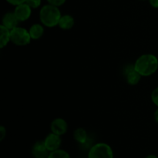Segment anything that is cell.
I'll use <instances>...</instances> for the list:
<instances>
[{
	"instance_id": "obj_1",
	"label": "cell",
	"mask_w": 158,
	"mask_h": 158,
	"mask_svg": "<svg viewBox=\"0 0 158 158\" xmlns=\"http://www.w3.org/2000/svg\"><path fill=\"white\" fill-rule=\"evenodd\" d=\"M134 66L142 77H150L157 71L158 58L154 54H143L136 60Z\"/></svg>"
},
{
	"instance_id": "obj_2",
	"label": "cell",
	"mask_w": 158,
	"mask_h": 158,
	"mask_svg": "<svg viewBox=\"0 0 158 158\" xmlns=\"http://www.w3.org/2000/svg\"><path fill=\"white\" fill-rule=\"evenodd\" d=\"M40 23L48 28H53L58 26L59 21L62 16L60 7L46 4L42 6L39 13Z\"/></svg>"
},
{
	"instance_id": "obj_3",
	"label": "cell",
	"mask_w": 158,
	"mask_h": 158,
	"mask_svg": "<svg viewBox=\"0 0 158 158\" xmlns=\"http://www.w3.org/2000/svg\"><path fill=\"white\" fill-rule=\"evenodd\" d=\"M114 151L108 143L100 142L93 145L88 151L87 158H114Z\"/></svg>"
},
{
	"instance_id": "obj_4",
	"label": "cell",
	"mask_w": 158,
	"mask_h": 158,
	"mask_svg": "<svg viewBox=\"0 0 158 158\" xmlns=\"http://www.w3.org/2000/svg\"><path fill=\"white\" fill-rule=\"evenodd\" d=\"M32 38L29 29L16 26L11 30V43L18 46H26L31 43Z\"/></svg>"
},
{
	"instance_id": "obj_5",
	"label": "cell",
	"mask_w": 158,
	"mask_h": 158,
	"mask_svg": "<svg viewBox=\"0 0 158 158\" xmlns=\"http://www.w3.org/2000/svg\"><path fill=\"white\" fill-rule=\"evenodd\" d=\"M46 148L49 152L56 151L60 149L62 145V138L61 136L57 135L54 133L50 132L46 136L43 140Z\"/></svg>"
},
{
	"instance_id": "obj_6",
	"label": "cell",
	"mask_w": 158,
	"mask_h": 158,
	"mask_svg": "<svg viewBox=\"0 0 158 158\" xmlns=\"http://www.w3.org/2000/svg\"><path fill=\"white\" fill-rule=\"evenodd\" d=\"M51 132L60 136H63L68 131V123L66 120L61 117H57L52 120L50 123Z\"/></svg>"
},
{
	"instance_id": "obj_7",
	"label": "cell",
	"mask_w": 158,
	"mask_h": 158,
	"mask_svg": "<svg viewBox=\"0 0 158 158\" xmlns=\"http://www.w3.org/2000/svg\"><path fill=\"white\" fill-rule=\"evenodd\" d=\"M13 12L19 21L25 22L27 21L32 15V9L25 2L15 6V9H14Z\"/></svg>"
},
{
	"instance_id": "obj_8",
	"label": "cell",
	"mask_w": 158,
	"mask_h": 158,
	"mask_svg": "<svg viewBox=\"0 0 158 158\" xmlns=\"http://www.w3.org/2000/svg\"><path fill=\"white\" fill-rule=\"evenodd\" d=\"M49 153L43 140L35 141L31 148V154L34 158H48Z\"/></svg>"
},
{
	"instance_id": "obj_9",
	"label": "cell",
	"mask_w": 158,
	"mask_h": 158,
	"mask_svg": "<svg viewBox=\"0 0 158 158\" xmlns=\"http://www.w3.org/2000/svg\"><path fill=\"white\" fill-rule=\"evenodd\" d=\"M126 73V80L127 83L131 86H135L140 83L142 78V76L134 69V65L129 66L125 71Z\"/></svg>"
},
{
	"instance_id": "obj_10",
	"label": "cell",
	"mask_w": 158,
	"mask_h": 158,
	"mask_svg": "<svg viewBox=\"0 0 158 158\" xmlns=\"http://www.w3.org/2000/svg\"><path fill=\"white\" fill-rule=\"evenodd\" d=\"M19 23V21L18 20L17 17L15 16L14 12H6L3 15L2 19V25L10 29V30L18 26Z\"/></svg>"
},
{
	"instance_id": "obj_11",
	"label": "cell",
	"mask_w": 158,
	"mask_h": 158,
	"mask_svg": "<svg viewBox=\"0 0 158 158\" xmlns=\"http://www.w3.org/2000/svg\"><path fill=\"white\" fill-rule=\"evenodd\" d=\"M29 34L33 40H38L43 36L45 32V28L42 23H34L29 27Z\"/></svg>"
},
{
	"instance_id": "obj_12",
	"label": "cell",
	"mask_w": 158,
	"mask_h": 158,
	"mask_svg": "<svg viewBox=\"0 0 158 158\" xmlns=\"http://www.w3.org/2000/svg\"><path fill=\"white\" fill-rule=\"evenodd\" d=\"M75 25V19L73 17L69 14L62 15L60 21H59L58 26L63 30H69L72 29Z\"/></svg>"
},
{
	"instance_id": "obj_13",
	"label": "cell",
	"mask_w": 158,
	"mask_h": 158,
	"mask_svg": "<svg viewBox=\"0 0 158 158\" xmlns=\"http://www.w3.org/2000/svg\"><path fill=\"white\" fill-rule=\"evenodd\" d=\"M11 42V30L4 26H0V48L3 49Z\"/></svg>"
},
{
	"instance_id": "obj_14",
	"label": "cell",
	"mask_w": 158,
	"mask_h": 158,
	"mask_svg": "<svg viewBox=\"0 0 158 158\" xmlns=\"http://www.w3.org/2000/svg\"><path fill=\"white\" fill-rule=\"evenodd\" d=\"M73 138L77 143L83 144L86 142L88 138L87 131L83 127H78L73 131Z\"/></svg>"
},
{
	"instance_id": "obj_15",
	"label": "cell",
	"mask_w": 158,
	"mask_h": 158,
	"mask_svg": "<svg viewBox=\"0 0 158 158\" xmlns=\"http://www.w3.org/2000/svg\"><path fill=\"white\" fill-rule=\"evenodd\" d=\"M48 158H71L70 154L65 150L60 149L49 153Z\"/></svg>"
},
{
	"instance_id": "obj_16",
	"label": "cell",
	"mask_w": 158,
	"mask_h": 158,
	"mask_svg": "<svg viewBox=\"0 0 158 158\" xmlns=\"http://www.w3.org/2000/svg\"><path fill=\"white\" fill-rule=\"evenodd\" d=\"M26 3L32 9H35L41 6L42 0H26Z\"/></svg>"
},
{
	"instance_id": "obj_17",
	"label": "cell",
	"mask_w": 158,
	"mask_h": 158,
	"mask_svg": "<svg viewBox=\"0 0 158 158\" xmlns=\"http://www.w3.org/2000/svg\"><path fill=\"white\" fill-rule=\"evenodd\" d=\"M151 97L153 103H154L157 107H158V86L152 91Z\"/></svg>"
},
{
	"instance_id": "obj_18",
	"label": "cell",
	"mask_w": 158,
	"mask_h": 158,
	"mask_svg": "<svg viewBox=\"0 0 158 158\" xmlns=\"http://www.w3.org/2000/svg\"><path fill=\"white\" fill-rule=\"evenodd\" d=\"M49 4L52 5V6H57V7H60L63 5L65 4L66 0H46Z\"/></svg>"
},
{
	"instance_id": "obj_19",
	"label": "cell",
	"mask_w": 158,
	"mask_h": 158,
	"mask_svg": "<svg viewBox=\"0 0 158 158\" xmlns=\"http://www.w3.org/2000/svg\"><path fill=\"white\" fill-rule=\"evenodd\" d=\"M9 4L12 5L13 6H17L19 5H21L23 3L26 2V0H6Z\"/></svg>"
},
{
	"instance_id": "obj_20",
	"label": "cell",
	"mask_w": 158,
	"mask_h": 158,
	"mask_svg": "<svg viewBox=\"0 0 158 158\" xmlns=\"http://www.w3.org/2000/svg\"><path fill=\"white\" fill-rule=\"evenodd\" d=\"M6 134H7L6 128L4 126H0V141H2L6 138Z\"/></svg>"
},
{
	"instance_id": "obj_21",
	"label": "cell",
	"mask_w": 158,
	"mask_h": 158,
	"mask_svg": "<svg viewBox=\"0 0 158 158\" xmlns=\"http://www.w3.org/2000/svg\"><path fill=\"white\" fill-rule=\"evenodd\" d=\"M150 5L154 9H158V0H148Z\"/></svg>"
},
{
	"instance_id": "obj_22",
	"label": "cell",
	"mask_w": 158,
	"mask_h": 158,
	"mask_svg": "<svg viewBox=\"0 0 158 158\" xmlns=\"http://www.w3.org/2000/svg\"><path fill=\"white\" fill-rule=\"evenodd\" d=\"M154 120H155L156 123H158V107L157 108V110H155V112H154Z\"/></svg>"
},
{
	"instance_id": "obj_23",
	"label": "cell",
	"mask_w": 158,
	"mask_h": 158,
	"mask_svg": "<svg viewBox=\"0 0 158 158\" xmlns=\"http://www.w3.org/2000/svg\"><path fill=\"white\" fill-rule=\"evenodd\" d=\"M144 158H158V157L155 154H149V155L146 156Z\"/></svg>"
},
{
	"instance_id": "obj_24",
	"label": "cell",
	"mask_w": 158,
	"mask_h": 158,
	"mask_svg": "<svg viewBox=\"0 0 158 158\" xmlns=\"http://www.w3.org/2000/svg\"><path fill=\"white\" fill-rule=\"evenodd\" d=\"M143 1H144V0H143Z\"/></svg>"
}]
</instances>
